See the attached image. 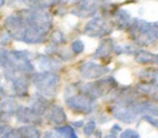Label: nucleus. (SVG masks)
<instances>
[{
    "instance_id": "nucleus-1",
    "label": "nucleus",
    "mask_w": 158,
    "mask_h": 138,
    "mask_svg": "<svg viewBox=\"0 0 158 138\" xmlns=\"http://www.w3.org/2000/svg\"><path fill=\"white\" fill-rule=\"evenodd\" d=\"M129 31L136 44L151 45L158 40V22L148 23L144 20L134 18L129 26Z\"/></svg>"
},
{
    "instance_id": "nucleus-2",
    "label": "nucleus",
    "mask_w": 158,
    "mask_h": 138,
    "mask_svg": "<svg viewBox=\"0 0 158 138\" xmlns=\"http://www.w3.org/2000/svg\"><path fill=\"white\" fill-rule=\"evenodd\" d=\"M25 26L31 27L44 34H48L52 28V18L50 13L44 9L33 8L29 10H24L21 12Z\"/></svg>"
},
{
    "instance_id": "nucleus-3",
    "label": "nucleus",
    "mask_w": 158,
    "mask_h": 138,
    "mask_svg": "<svg viewBox=\"0 0 158 138\" xmlns=\"http://www.w3.org/2000/svg\"><path fill=\"white\" fill-rule=\"evenodd\" d=\"M31 82L36 86L39 94L44 95V97L53 98L56 95L60 77L54 71H41L34 73Z\"/></svg>"
},
{
    "instance_id": "nucleus-4",
    "label": "nucleus",
    "mask_w": 158,
    "mask_h": 138,
    "mask_svg": "<svg viewBox=\"0 0 158 138\" xmlns=\"http://www.w3.org/2000/svg\"><path fill=\"white\" fill-rule=\"evenodd\" d=\"M117 85L114 78L110 77L106 79L99 80L97 82H89V83H80L78 84V91L85 95L92 97V98H99L102 97L107 91L115 89Z\"/></svg>"
},
{
    "instance_id": "nucleus-5",
    "label": "nucleus",
    "mask_w": 158,
    "mask_h": 138,
    "mask_svg": "<svg viewBox=\"0 0 158 138\" xmlns=\"http://www.w3.org/2000/svg\"><path fill=\"white\" fill-rule=\"evenodd\" d=\"M31 54L28 51H11L9 52V65L22 73L34 71V65L31 61Z\"/></svg>"
},
{
    "instance_id": "nucleus-6",
    "label": "nucleus",
    "mask_w": 158,
    "mask_h": 138,
    "mask_svg": "<svg viewBox=\"0 0 158 138\" xmlns=\"http://www.w3.org/2000/svg\"><path fill=\"white\" fill-rule=\"evenodd\" d=\"M66 105L70 110L79 114H89L95 107L94 98L88 95H73L66 99Z\"/></svg>"
},
{
    "instance_id": "nucleus-7",
    "label": "nucleus",
    "mask_w": 158,
    "mask_h": 138,
    "mask_svg": "<svg viewBox=\"0 0 158 138\" xmlns=\"http://www.w3.org/2000/svg\"><path fill=\"white\" fill-rule=\"evenodd\" d=\"M112 113L117 120L125 123H133L140 116L134 107V103H117L113 106Z\"/></svg>"
},
{
    "instance_id": "nucleus-8",
    "label": "nucleus",
    "mask_w": 158,
    "mask_h": 138,
    "mask_svg": "<svg viewBox=\"0 0 158 138\" xmlns=\"http://www.w3.org/2000/svg\"><path fill=\"white\" fill-rule=\"evenodd\" d=\"M110 33H112V27L102 16L93 18L92 20L87 23L86 27H85V34L92 38L105 37Z\"/></svg>"
},
{
    "instance_id": "nucleus-9",
    "label": "nucleus",
    "mask_w": 158,
    "mask_h": 138,
    "mask_svg": "<svg viewBox=\"0 0 158 138\" xmlns=\"http://www.w3.org/2000/svg\"><path fill=\"white\" fill-rule=\"evenodd\" d=\"M106 1L108 0H81L80 2H78L77 8H75L72 11V14L80 18H91L97 14L101 5L105 3Z\"/></svg>"
},
{
    "instance_id": "nucleus-10",
    "label": "nucleus",
    "mask_w": 158,
    "mask_h": 138,
    "mask_svg": "<svg viewBox=\"0 0 158 138\" xmlns=\"http://www.w3.org/2000/svg\"><path fill=\"white\" fill-rule=\"evenodd\" d=\"M5 27L8 33L12 36V38L22 41L25 30V24L21 14H12L8 16L5 21Z\"/></svg>"
},
{
    "instance_id": "nucleus-11",
    "label": "nucleus",
    "mask_w": 158,
    "mask_h": 138,
    "mask_svg": "<svg viewBox=\"0 0 158 138\" xmlns=\"http://www.w3.org/2000/svg\"><path fill=\"white\" fill-rule=\"evenodd\" d=\"M80 75L85 79H98L102 76L106 75L110 71V68L100 65L94 61H86L80 66Z\"/></svg>"
},
{
    "instance_id": "nucleus-12",
    "label": "nucleus",
    "mask_w": 158,
    "mask_h": 138,
    "mask_svg": "<svg viewBox=\"0 0 158 138\" xmlns=\"http://www.w3.org/2000/svg\"><path fill=\"white\" fill-rule=\"evenodd\" d=\"M15 118L18 122L26 123V124H40L42 122L41 114L38 113L31 107L19 106L15 111Z\"/></svg>"
},
{
    "instance_id": "nucleus-13",
    "label": "nucleus",
    "mask_w": 158,
    "mask_h": 138,
    "mask_svg": "<svg viewBox=\"0 0 158 138\" xmlns=\"http://www.w3.org/2000/svg\"><path fill=\"white\" fill-rule=\"evenodd\" d=\"M44 114H46L47 120L55 125L63 124V123L66 122V120H67V116H66L64 109L57 105L48 106L47 110L44 111Z\"/></svg>"
},
{
    "instance_id": "nucleus-14",
    "label": "nucleus",
    "mask_w": 158,
    "mask_h": 138,
    "mask_svg": "<svg viewBox=\"0 0 158 138\" xmlns=\"http://www.w3.org/2000/svg\"><path fill=\"white\" fill-rule=\"evenodd\" d=\"M19 105L14 99H6L0 103V122L7 123L11 119L12 114L15 113Z\"/></svg>"
},
{
    "instance_id": "nucleus-15",
    "label": "nucleus",
    "mask_w": 158,
    "mask_h": 138,
    "mask_svg": "<svg viewBox=\"0 0 158 138\" xmlns=\"http://www.w3.org/2000/svg\"><path fill=\"white\" fill-rule=\"evenodd\" d=\"M38 66L42 71H56L62 68L61 61L44 54L38 56Z\"/></svg>"
},
{
    "instance_id": "nucleus-16",
    "label": "nucleus",
    "mask_w": 158,
    "mask_h": 138,
    "mask_svg": "<svg viewBox=\"0 0 158 138\" xmlns=\"http://www.w3.org/2000/svg\"><path fill=\"white\" fill-rule=\"evenodd\" d=\"M23 75L24 73H20L11 81L12 90H13L14 94L19 97H25L28 93V82Z\"/></svg>"
},
{
    "instance_id": "nucleus-17",
    "label": "nucleus",
    "mask_w": 158,
    "mask_h": 138,
    "mask_svg": "<svg viewBox=\"0 0 158 138\" xmlns=\"http://www.w3.org/2000/svg\"><path fill=\"white\" fill-rule=\"evenodd\" d=\"M114 41L112 39H110V38H107V39L101 42L100 46L97 49L95 53L93 54V57L97 59L107 58L114 51Z\"/></svg>"
},
{
    "instance_id": "nucleus-18",
    "label": "nucleus",
    "mask_w": 158,
    "mask_h": 138,
    "mask_svg": "<svg viewBox=\"0 0 158 138\" xmlns=\"http://www.w3.org/2000/svg\"><path fill=\"white\" fill-rule=\"evenodd\" d=\"M115 20H116V24L119 28H129V26L132 23V16L126 10H119L116 14H115Z\"/></svg>"
},
{
    "instance_id": "nucleus-19",
    "label": "nucleus",
    "mask_w": 158,
    "mask_h": 138,
    "mask_svg": "<svg viewBox=\"0 0 158 138\" xmlns=\"http://www.w3.org/2000/svg\"><path fill=\"white\" fill-rule=\"evenodd\" d=\"M134 59H135V61L139 64L155 63L156 54H153V53L148 52V51H145V50H138V51H135Z\"/></svg>"
},
{
    "instance_id": "nucleus-20",
    "label": "nucleus",
    "mask_w": 158,
    "mask_h": 138,
    "mask_svg": "<svg viewBox=\"0 0 158 138\" xmlns=\"http://www.w3.org/2000/svg\"><path fill=\"white\" fill-rule=\"evenodd\" d=\"M139 92L145 95H154L158 93V83L156 81H148V82H143V83H139L136 85Z\"/></svg>"
},
{
    "instance_id": "nucleus-21",
    "label": "nucleus",
    "mask_w": 158,
    "mask_h": 138,
    "mask_svg": "<svg viewBox=\"0 0 158 138\" xmlns=\"http://www.w3.org/2000/svg\"><path fill=\"white\" fill-rule=\"evenodd\" d=\"M19 133H20L21 137L25 138H39L41 136L39 129L36 128L33 125H24V126H21L18 129Z\"/></svg>"
},
{
    "instance_id": "nucleus-22",
    "label": "nucleus",
    "mask_w": 158,
    "mask_h": 138,
    "mask_svg": "<svg viewBox=\"0 0 158 138\" xmlns=\"http://www.w3.org/2000/svg\"><path fill=\"white\" fill-rule=\"evenodd\" d=\"M55 133L57 136H63L67 138H77V135L75 133L74 128L69 125H64V126H57L55 128Z\"/></svg>"
},
{
    "instance_id": "nucleus-23",
    "label": "nucleus",
    "mask_w": 158,
    "mask_h": 138,
    "mask_svg": "<svg viewBox=\"0 0 158 138\" xmlns=\"http://www.w3.org/2000/svg\"><path fill=\"white\" fill-rule=\"evenodd\" d=\"M139 76L144 80L156 81L158 80V69H145L142 73H139Z\"/></svg>"
},
{
    "instance_id": "nucleus-24",
    "label": "nucleus",
    "mask_w": 158,
    "mask_h": 138,
    "mask_svg": "<svg viewBox=\"0 0 158 138\" xmlns=\"http://www.w3.org/2000/svg\"><path fill=\"white\" fill-rule=\"evenodd\" d=\"M26 2L31 8H40V9H46L52 5V0H26Z\"/></svg>"
},
{
    "instance_id": "nucleus-25",
    "label": "nucleus",
    "mask_w": 158,
    "mask_h": 138,
    "mask_svg": "<svg viewBox=\"0 0 158 138\" xmlns=\"http://www.w3.org/2000/svg\"><path fill=\"white\" fill-rule=\"evenodd\" d=\"M114 51L117 54H132L135 53V48L131 44H127V45H116L114 46Z\"/></svg>"
},
{
    "instance_id": "nucleus-26",
    "label": "nucleus",
    "mask_w": 158,
    "mask_h": 138,
    "mask_svg": "<svg viewBox=\"0 0 158 138\" xmlns=\"http://www.w3.org/2000/svg\"><path fill=\"white\" fill-rule=\"evenodd\" d=\"M9 65V51L0 49V66L6 68Z\"/></svg>"
},
{
    "instance_id": "nucleus-27",
    "label": "nucleus",
    "mask_w": 158,
    "mask_h": 138,
    "mask_svg": "<svg viewBox=\"0 0 158 138\" xmlns=\"http://www.w3.org/2000/svg\"><path fill=\"white\" fill-rule=\"evenodd\" d=\"M85 50V44L81 40H76L72 43V51L75 54H80Z\"/></svg>"
},
{
    "instance_id": "nucleus-28",
    "label": "nucleus",
    "mask_w": 158,
    "mask_h": 138,
    "mask_svg": "<svg viewBox=\"0 0 158 138\" xmlns=\"http://www.w3.org/2000/svg\"><path fill=\"white\" fill-rule=\"evenodd\" d=\"M95 128H97V122H95V121H93V120L89 121L88 124H87L86 127H85V131H84L85 135H86V136H91L95 132Z\"/></svg>"
},
{
    "instance_id": "nucleus-29",
    "label": "nucleus",
    "mask_w": 158,
    "mask_h": 138,
    "mask_svg": "<svg viewBox=\"0 0 158 138\" xmlns=\"http://www.w3.org/2000/svg\"><path fill=\"white\" fill-rule=\"evenodd\" d=\"M121 138H139L140 137V134L135 131V129H126L123 133L120 134Z\"/></svg>"
},
{
    "instance_id": "nucleus-30",
    "label": "nucleus",
    "mask_w": 158,
    "mask_h": 138,
    "mask_svg": "<svg viewBox=\"0 0 158 138\" xmlns=\"http://www.w3.org/2000/svg\"><path fill=\"white\" fill-rule=\"evenodd\" d=\"M52 41L54 44H61L64 42V36L63 34L61 33L60 30H55L54 33L52 34Z\"/></svg>"
},
{
    "instance_id": "nucleus-31",
    "label": "nucleus",
    "mask_w": 158,
    "mask_h": 138,
    "mask_svg": "<svg viewBox=\"0 0 158 138\" xmlns=\"http://www.w3.org/2000/svg\"><path fill=\"white\" fill-rule=\"evenodd\" d=\"M143 118H144L145 121H147L151 125H153L154 127L158 128V119L157 118H155V116H148V114L143 116Z\"/></svg>"
},
{
    "instance_id": "nucleus-32",
    "label": "nucleus",
    "mask_w": 158,
    "mask_h": 138,
    "mask_svg": "<svg viewBox=\"0 0 158 138\" xmlns=\"http://www.w3.org/2000/svg\"><path fill=\"white\" fill-rule=\"evenodd\" d=\"M11 39H12V36L10 35L8 31L6 34L0 35V43H1V44H7Z\"/></svg>"
},
{
    "instance_id": "nucleus-33",
    "label": "nucleus",
    "mask_w": 158,
    "mask_h": 138,
    "mask_svg": "<svg viewBox=\"0 0 158 138\" xmlns=\"http://www.w3.org/2000/svg\"><path fill=\"white\" fill-rule=\"evenodd\" d=\"M10 129H11V127H10V126L5 125V124H1V125H0V136H3L5 134H7Z\"/></svg>"
},
{
    "instance_id": "nucleus-34",
    "label": "nucleus",
    "mask_w": 158,
    "mask_h": 138,
    "mask_svg": "<svg viewBox=\"0 0 158 138\" xmlns=\"http://www.w3.org/2000/svg\"><path fill=\"white\" fill-rule=\"evenodd\" d=\"M69 0H52V5H65Z\"/></svg>"
},
{
    "instance_id": "nucleus-35",
    "label": "nucleus",
    "mask_w": 158,
    "mask_h": 138,
    "mask_svg": "<svg viewBox=\"0 0 158 138\" xmlns=\"http://www.w3.org/2000/svg\"><path fill=\"white\" fill-rule=\"evenodd\" d=\"M82 125H84V121H82V120L75 121V122H73V126H75V127H81Z\"/></svg>"
},
{
    "instance_id": "nucleus-36",
    "label": "nucleus",
    "mask_w": 158,
    "mask_h": 138,
    "mask_svg": "<svg viewBox=\"0 0 158 138\" xmlns=\"http://www.w3.org/2000/svg\"><path fill=\"white\" fill-rule=\"evenodd\" d=\"M120 131H121V127L119 126L118 124H115L114 126H113V128H112V132H113V133H115V134L118 133V132H120Z\"/></svg>"
},
{
    "instance_id": "nucleus-37",
    "label": "nucleus",
    "mask_w": 158,
    "mask_h": 138,
    "mask_svg": "<svg viewBox=\"0 0 158 138\" xmlns=\"http://www.w3.org/2000/svg\"><path fill=\"white\" fill-rule=\"evenodd\" d=\"M5 3H6V0H0V8L2 7Z\"/></svg>"
},
{
    "instance_id": "nucleus-38",
    "label": "nucleus",
    "mask_w": 158,
    "mask_h": 138,
    "mask_svg": "<svg viewBox=\"0 0 158 138\" xmlns=\"http://www.w3.org/2000/svg\"><path fill=\"white\" fill-rule=\"evenodd\" d=\"M154 98H155V101H157V104H158V93H156V94L154 95Z\"/></svg>"
},
{
    "instance_id": "nucleus-39",
    "label": "nucleus",
    "mask_w": 158,
    "mask_h": 138,
    "mask_svg": "<svg viewBox=\"0 0 158 138\" xmlns=\"http://www.w3.org/2000/svg\"><path fill=\"white\" fill-rule=\"evenodd\" d=\"M155 63L158 65V54H156V61H155Z\"/></svg>"
}]
</instances>
